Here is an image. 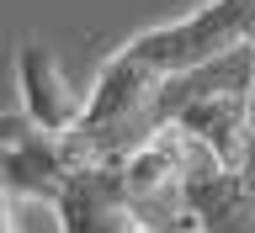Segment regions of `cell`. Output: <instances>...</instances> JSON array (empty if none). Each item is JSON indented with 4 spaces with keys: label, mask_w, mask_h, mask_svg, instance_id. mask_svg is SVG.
Returning <instances> with one entry per match:
<instances>
[{
    "label": "cell",
    "mask_w": 255,
    "mask_h": 233,
    "mask_svg": "<svg viewBox=\"0 0 255 233\" xmlns=\"http://www.w3.org/2000/svg\"><path fill=\"white\" fill-rule=\"evenodd\" d=\"M239 48H255V0H207L175 21H159V27L128 37L117 53L149 79L170 85V79L191 75L213 59H229Z\"/></svg>",
    "instance_id": "1"
},
{
    "label": "cell",
    "mask_w": 255,
    "mask_h": 233,
    "mask_svg": "<svg viewBox=\"0 0 255 233\" xmlns=\"http://www.w3.org/2000/svg\"><path fill=\"white\" fill-rule=\"evenodd\" d=\"M16 90H21V122L32 133H43V138H69L75 133L85 95L69 90L53 48H43V43L16 48Z\"/></svg>",
    "instance_id": "2"
},
{
    "label": "cell",
    "mask_w": 255,
    "mask_h": 233,
    "mask_svg": "<svg viewBox=\"0 0 255 233\" xmlns=\"http://www.w3.org/2000/svg\"><path fill=\"white\" fill-rule=\"evenodd\" d=\"M80 164H91V159H80L75 149L64 138H43V133H21V138L0 143V196L5 202H48L64 191V180L80 170Z\"/></svg>",
    "instance_id": "3"
},
{
    "label": "cell",
    "mask_w": 255,
    "mask_h": 233,
    "mask_svg": "<svg viewBox=\"0 0 255 233\" xmlns=\"http://www.w3.org/2000/svg\"><path fill=\"white\" fill-rule=\"evenodd\" d=\"M53 212H59V233H128L133 228V207L123 202V186H117V170L112 164H80L64 191L53 196Z\"/></svg>",
    "instance_id": "4"
},
{
    "label": "cell",
    "mask_w": 255,
    "mask_h": 233,
    "mask_svg": "<svg viewBox=\"0 0 255 233\" xmlns=\"http://www.w3.org/2000/svg\"><path fill=\"white\" fill-rule=\"evenodd\" d=\"M27 133V122H21V111H0V143H11Z\"/></svg>",
    "instance_id": "5"
},
{
    "label": "cell",
    "mask_w": 255,
    "mask_h": 233,
    "mask_svg": "<svg viewBox=\"0 0 255 233\" xmlns=\"http://www.w3.org/2000/svg\"><path fill=\"white\" fill-rule=\"evenodd\" d=\"M0 233H21L16 228V202H5V196H0Z\"/></svg>",
    "instance_id": "6"
},
{
    "label": "cell",
    "mask_w": 255,
    "mask_h": 233,
    "mask_svg": "<svg viewBox=\"0 0 255 233\" xmlns=\"http://www.w3.org/2000/svg\"><path fill=\"white\" fill-rule=\"evenodd\" d=\"M245 111H250V138H255V59H250V85H245Z\"/></svg>",
    "instance_id": "7"
},
{
    "label": "cell",
    "mask_w": 255,
    "mask_h": 233,
    "mask_svg": "<svg viewBox=\"0 0 255 233\" xmlns=\"http://www.w3.org/2000/svg\"><path fill=\"white\" fill-rule=\"evenodd\" d=\"M128 233H154V228H143V223H133V228H128Z\"/></svg>",
    "instance_id": "8"
}]
</instances>
